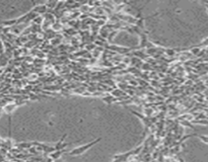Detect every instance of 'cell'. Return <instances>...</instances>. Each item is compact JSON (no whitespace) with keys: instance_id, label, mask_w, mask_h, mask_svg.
<instances>
[{"instance_id":"6da1fadb","label":"cell","mask_w":208,"mask_h":162,"mask_svg":"<svg viewBox=\"0 0 208 162\" xmlns=\"http://www.w3.org/2000/svg\"><path fill=\"white\" fill-rule=\"evenodd\" d=\"M101 140V138H98L96 140H93V141L87 143V144H84L82 146H79V147H76V148L72 149L71 151L69 152V155L70 156H78V155H82L86 151H87L89 148H91L93 146H94L96 144H98Z\"/></svg>"},{"instance_id":"7a4b0ae2","label":"cell","mask_w":208,"mask_h":162,"mask_svg":"<svg viewBox=\"0 0 208 162\" xmlns=\"http://www.w3.org/2000/svg\"><path fill=\"white\" fill-rule=\"evenodd\" d=\"M108 49L112 50L114 52H117V53L120 54H128L130 52V48H125V47H119V46H115V45H112V46H107Z\"/></svg>"},{"instance_id":"3957f363","label":"cell","mask_w":208,"mask_h":162,"mask_svg":"<svg viewBox=\"0 0 208 162\" xmlns=\"http://www.w3.org/2000/svg\"><path fill=\"white\" fill-rule=\"evenodd\" d=\"M32 11L39 15V14H44V13H46L47 11H48V8H47V6L45 5V4H42V5H38V6H36L34 9H33Z\"/></svg>"},{"instance_id":"277c9868","label":"cell","mask_w":208,"mask_h":162,"mask_svg":"<svg viewBox=\"0 0 208 162\" xmlns=\"http://www.w3.org/2000/svg\"><path fill=\"white\" fill-rule=\"evenodd\" d=\"M65 152L66 151L64 149L63 150H56V151H54L53 153L50 154V158L52 159V160H58V159L62 156V154L65 153Z\"/></svg>"},{"instance_id":"5b68a950","label":"cell","mask_w":208,"mask_h":162,"mask_svg":"<svg viewBox=\"0 0 208 162\" xmlns=\"http://www.w3.org/2000/svg\"><path fill=\"white\" fill-rule=\"evenodd\" d=\"M147 43H148L147 35H146L144 32H142L141 33V35H140V48H146V46H147Z\"/></svg>"},{"instance_id":"8992f818","label":"cell","mask_w":208,"mask_h":162,"mask_svg":"<svg viewBox=\"0 0 208 162\" xmlns=\"http://www.w3.org/2000/svg\"><path fill=\"white\" fill-rule=\"evenodd\" d=\"M16 147L17 148H20V149H30V147H33V144L32 143H18V144H16Z\"/></svg>"},{"instance_id":"52a82bcc","label":"cell","mask_w":208,"mask_h":162,"mask_svg":"<svg viewBox=\"0 0 208 162\" xmlns=\"http://www.w3.org/2000/svg\"><path fill=\"white\" fill-rule=\"evenodd\" d=\"M165 53L167 55H169V57H172L176 55V50L174 49H165Z\"/></svg>"},{"instance_id":"ba28073f","label":"cell","mask_w":208,"mask_h":162,"mask_svg":"<svg viewBox=\"0 0 208 162\" xmlns=\"http://www.w3.org/2000/svg\"><path fill=\"white\" fill-rule=\"evenodd\" d=\"M3 23L4 25H16V20H5V21H3Z\"/></svg>"},{"instance_id":"9c48e42d","label":"cell","mask_w":208,"mask_h":162,"mask_svg":"<svg viewBox=\"0 0 208 162\" xmlns=\"http://www.w3.org/2000/svg\"><path fill=\"white\" fill-rule=\"evenodd\" d=\"M198 138L202 141L203 143H205V144L208 145V136H205V135H199L198 136Z\"/></svg>"},{"instance_id":"30bf717a","label":"cell","mask_w":208,"mask_h":162,"mask_svg":"<svg viewBox=\"0 0 208 162\" xmlns=\"http://www.w3.org/2000/svg\"><path fill=\"white\" fill-rule=\"evenodd\" d=\"M113 162H123L122 160H120V159H114V161Z\"/></svg>"},{"instance_id":"8fae6325","label":"cell","mask_w":208,"mask_h":162,"mask_svg":"<svg viewBox=\"0 0 208 162\" xmlns=\"http://www.w3.org/2000/svg\"><path fill=\"white\" fill-rule=\"evenodd\" d=\"M206 10H207V13H208V5H206Z\"/></svg>"},{"instance_id":"7c38bea8","label":"cell","mask_w":208,"mask_h":162,"mask_svg":"<svg viewBox=\"0 0 208 162\" xmlns=\"http://www.w3.org/2000/svg\"><path fill=\"white\" fill-rule=\"evenodd\" d=\"M205 4H206V5H208V1H206V2H205Z\"/></svg>"}]
</instances>
